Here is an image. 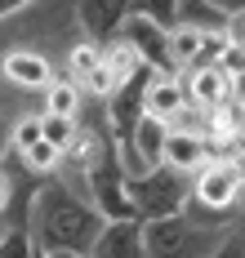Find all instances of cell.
Returning <instances> with one entry per match:
<instances>
[{"label":"cell","instance_id":"6da1fadb","mask_svg":"<svg viewBox=\"0 0 245 258\" xmlns=\"http://www.w3.org/2000/svg\"><path fill=\"white\" fill-rule=\"evenodd\" d=\"M103 223L107 218L85 196H76L67 182L40 178L36 196H31V214H27V236L40 254H89Z\"/></svg>","mask_w":245,"mask_h":258},{"label":"cell","instance_id":"7a4b0ae2","mask_svg":"<svg viewBox=\"0 0 245 258\" xmlns=\"http://www.w3.org/2000/svg\"><path fill=\"white\" fill-rule=\"evenodd\" d=\"M192 196H188V214L192 223H205V227H232L236 223V205H241L245 191V156H210L196 174L188 178Z\"/></svg>","mask_w":245,"mask_h":258},{"label":"cell","instance_id":"3957f363","mask_svg":"<svg viewBox=\"0 0 245 258\" xmlns=\"http://www.w3.org/2000/svg\"><path fill=\"white\" fill-rule=\"evenodd\" d=\"M188 174L169 169V165H152L134 178H125V201H130V214L138 223H161V218H174L188 209Z\"/></svg>","mask_w":245,"mask_h":258},{"label":"cell","instance_id":"277c9868","mask_svg":"<svg viewBox=\"0 0 245 258\" xmlns=\"http://www.w3.org/2000/svg\"><path fill=\"white\" fill-rule=\"evenodd\" d=\"M227 227L192 223L188 214H174L161 223H143V258H210Z\"/></svg>","mask_w":245,"mask_h":258},{"label":"cell","instance_id":"5b68a950","mask_svg":"<svg viewBox=\"0 0 245 258\" xmlns=\"http://www.w3.org/2000/svg\"><path fill=\"white\" fill-rule=\"evenodd\" d=\"M116 40H125V45L134 49V58L152 72V76H178V67H174V58H169V31H165V27H156L152 18L130 14Z\"/></svg>","mask_w":245,"mask_h":258},{"label":"cell","instance_id":"8992f818","mask_svg":"<svg viewBox=\"0 0 245 258\" xmlns=\"http://www.w3.org/2000/svg\"><path fill=\"white\" fill-rule=\"evenodd\" d=\"M130 18V0H76V23L89 45H111Z\"/></svg>","mask_w":245,"mask_h":258},{"label":"cell","instance_id":"52a82bcc","mask_svg":"<svg viewBox=\"0 0 245 258\" xmlns=\"http://www.w3.org/2000/svg\"><path fill=\"white\" fill-rule=\"evenodd\" d=\"M67 72H72V85L81 89V94H94V98H107L111 89H116V80H111L107 62H103V45H89V40H81V45H72V53H67Z\"/></svg>","mask_w":245,"mask_h":258},{"label":"cell","instance_id":"ba28073f","mask_svg":"<svg viewBox=\"0 0 245 258\" xmlns=\"http://www.w3.org/2000/svg\"><path fill=\"white\" fill-rule=\"evenodd\" d=\"M0 80L9 85V89H45L49 80H54V62L45 58L40 49H9L0 58Z\"/></svg>","mask_w":245,"mask_h":258},{"label":"cell","instance_id":"9c48e42d","mask_svg":"<svg viewBox=\"0 0 245 258\" xmlns=\"http://www.w3.org/2000/svg\"><path fill=\"white\" fill-rule=\"evenodd\" d=\"M85 258H143V223L138 218H116L103 223Z\"/></svg>","mask_w":245,"mask_h":258},{"label":"cell","instance_id":"30bf717a","mask_svg":"<svg viewBox=\"0 0 245 258\" xmlns=\"http://www.w3.org/2000/svg\"><path fill=\"white\" fill-rule=\"evenodd\" d=\"M205 160H210V138H205V134H192V129H169V134H165L161 165H169V169H178V174L192 178Z\"/></svg>","mask_w":245,"mask_h":258},{"label":"cell","instance_id":"8fae6325","mask_svg":"<svg viewBox=\"0 0 245 258\" xmlns=\"http://www.w3.org/2000/svg\"><path fill=\"white\" fill-rule=\"evenodd\" d=\"M183 94H188V107H201V111H223L227 107V76L218 67H205V72H183Z\"/></svg>","mask_w":245,"mask_h":258},{"label":"cell","instance_id":"7c38bea8","mask_svg":"<svg viewBox=\"0 0 245 258\" xmlns=\"http://www.w3.org/2000/svg\"><path fill=\"white\" fill-rule=\"evenodd\" d=\"M183 107H188V94H183V80H178V76H152V80H147L143 116H152V120L169 125Z\"/></svg>","mask_w":245,"mask_h":258},{"label":"cell","instance_id":"4fadbf2b","mask_svg":"<svg viewBox=\"0 0 245 258\" xmlns=\"http://www.w3.org/2000/svg\"><path fill=\"white\" fill-rule=\"evenodd\" d=\"M40 94H45V111H40V116H67V120H76V111H81V89H76L72 80L54 76Z\"/></svg>","mask_w":245,"mask_h":258},{"label":"cell","instance_id":"5bb4252c","mask_svg":"<svg viewBox=\"0 0 245 258\" xmlns=\"http://www.w3.org/2000/svg\"><path fill=\"white\" fill-rule=\"evenodd\" d=\"M76 129H81V125H76V120H67V116H40V138H45L58 156L76 143Z\"/></svg>","mask_w":245,"mask_h":258},{"label":"cell","instance_id":"9a60e30c","mask_svg":"<svg viewBox=\"0 0 245 258\" xmlns=\"http://www.w3.org/2000/svg\"><path fill=\"white\" fill-rule=\"evenodd\" d=\"M210 258H245V227H241V223H232V227H227V236L218 240V249H214Z\"/></svg>","mask_w":245,"mask_h":258},{"label":"cell","instance_id":"2e32d148","mask_svg":"<svg viewBox=\"0 0 245 258\" xmlns=\"http://www.w3.org/2000/svg\"><path fill=\"white\" fill-rule=\"evenodd\" d=\"M210 9H214L218 18H236V14H245V0H205Z\"/></svg>","mask_w":245,"mask_h":258},{"label":"cell","instance_id":"e0dca14e","mask_svg":"<svg viewBox=\"0 0 245 258\" xmlns=\"http://www.w3.org/2000/svg\"><path fill=\"white\" fill-rule=\"evenodd\" d=\"M9 196H14V178L0 169V218H5V205H9Z\"/></svg>","mask_w":245,"mask_h":258},{"label":"cell","instance_id":"ac0fdd59","mask_svg":"<svg viewBox=\"0 0 245 258\" xmlns=\"http://www.w3.org/2000/svg\"><path fill=\"white\" fill-rule=\"evenodd\" d=\"M27 5H31V0H0V23H5L9 14H23Z\"/></svg>","mask_w":245,"mask_h":258},{"label":"cell","instance_id":"d6986e66","mask_svg":"<svg viewBox=\"0 0 245 258\" xmlns=\"http://www.w3.org/2000/svg\"><path fill=\"white\" fill-rule=\"evenodd\" d=\"M9 152V116H5V103H0V160Z\"/></svg>","mask_w":245,"mask_h":258},{"label":"cell","instance_id":"ffe728a7","mask_svg":"<svg viewBox=\"0 0 245 258\" xmlns=\"http://www.w3.org/2000/svg\"><path fill=\"white\" fill-rule=\"evenodd\" d=\"M236 223L245 227V191H241V205H236Z\"/></svg>","mask_w":245,"mask_h":258},{"label":"cell","instance_id":"44dd1931","mask_svg":"<svg viewBox=\"0 0 245 258\" xmlns=\"http://www.w3.org/2000/svg\"><path fill=\"white\" fill-rule=\"evenodd\" d=\"M49 258H85V254H49Z\"/></svg>","mask_w":245,"mask_h":258},{"label":"cell","instance_id":"7402d4cb","mask_svg":"<svg viewBox=\"0 0 245 258\" xmlns=\"http://www.w3.org/2000/svg\"><path fill=\"white\" fill-rule=\"evenodd\" d=\"M31 258H49V254H40V249H36V245H31Z\"/></svg>","mask_w":245,"mask_h":258}]
</instances>
